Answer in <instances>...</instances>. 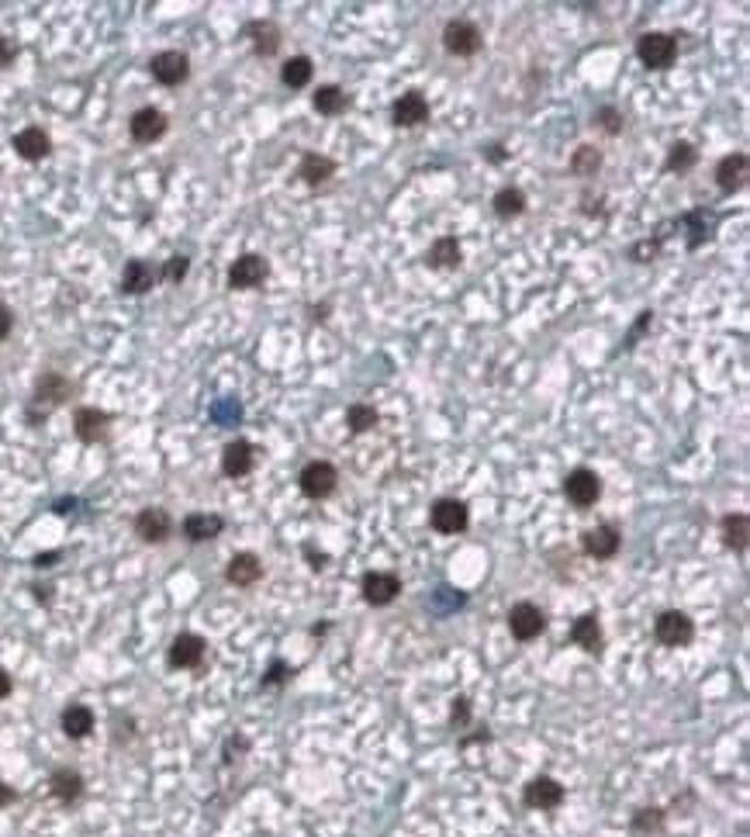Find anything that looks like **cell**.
Returning <instances> with one entry per match:
<instances>
[{"mask_svg": "<svg viewBox=\"0 0 750 837\" xmlns=\"http://www.w3.org/2000/svg\"><path fill=\"white\" fill-rule=\"evenodd\" d=\"M381 423V415H377V408L374 405H363V402H357V405L346 408V426H349V432L353 436H363V432H370L374 426Z\"/></svg>", "mask_w": 750, "mask_h": 837, "instance_id": "37", "label": "cell"}, {"mask_svg": "<svg viewBox=\"0 0 750 837\" xmlns=\"http://www.w3.org/2000/svg\"><path fill=\"white\" fill-rule=\"evenodd\" d=\"M59 557H63V554H59V551H52V554H39V557H35V568H52V561H59Z\"/></svg>", "mask_w": 750, "mask_h": 837, "instance_id": "49", "label": "cell"}, {"mask_svg": "<svg viewBox=\"0 0 750 837\" xmlns=\"http://www.w3.org/2000/svg\"><path fill=\"white\" fill-rule=\"evenodd\" d=\"M508 630H512V637L519 644H530L547 630V613L539 606H532V602H515L508 609Z\"/></svg>", "mask_w": 750, "mask_h": 837, "instance_id": "8", "label": "cell"}, {"mask_svg": "<svg viewBox=\"0 0 750 837\" xmlns=\"http://www.w3.org/2000/svg\"><path fill=\"white\" fill-rule=\"evenodd\" d=\"M460 260H463V249H460L457 236H439L426 253V264L433 270H457Z\"/></svg>", "mask_w": 750, "mask_h": 837, "instance_id": "28", "label": "cell"}, {"mask_svg": "<svg viewBox=\"0 0 750 837\" xmlns=\"http://www.w3.org/2000/svg\"><path fill=\"white\" fill-rule=\"evenodd\" d=\"M453 723L457 727H463V723H470V702L460 695V699H453Z\"/></svg>", "mask_w": 750, "mask_h": 837, "instance_id": "45", "label": "cell"}, {"mask_svg": "<svg viewBox=\"0 0 750 837\" xmlns=\"http://www.w3.org/2000/svg\"><path fill=\"white\" fill-rule=\"evenodd\" d=\"M571 641L581 647V650H588V654H602V623H599V616L595 613H584V616H578L574 620V626H571Z\"/></svg>", "mask_w": 750, "mask_h": 837, "instance_id": "27", "label": "cell"}, {"mask_svg": "<svg viewBox=\"0 0 750 837\" xmlns=\"http://www.w3.org/2000/svg\"><path fill=\"white\" fill-rule=\"evenodd\" d=\"M491 208H495V215L498 218L512 222V218H519L526 212V194L519 191V187H502V191L491 197Z\"/></svg>", "mask_w": 750, "mask_h": 837, "instance_id": "35", "label": "cell"}, {"mask_svg": "<svg viewBox=\"0 0 750 837\" xmlns=\"http://www.w3.org/2000/svg\"><path fill=\"white\" fill-rule=\"evenodd\" d=\"M360 592L366 606H391L401 596V578L394 571H366L360 581Z\"/></svg>", "mask_w": 750, "mask_h": 837, "instance_id": "11", "label": "cell"}, {"mask_svg": "<svg viewBox=\"0 0 750 837\" xmlns=\"http://www.w3.org/2000/svg\"><path fill=\"white\" fill-rule=\"evenodd\" d=\"M288 675H290V668L284 665V661H273V665H270V671L263 675V682H260V685H263V689H273V685L288 682Z\"/></svg>", "mask_w": 750, "mask_h": 837, "instance_id": "43", "label": "cell"}, {"mask_svg": "<svg viewBox=\"0 0 750 837\" xmlns=\"http://www.w3.org/2000/svg\"><path fill=\"white\" fill-rule=\"evenodd\" d=\"M660 827H664V810H657V806H643L633 814V834L636 837L657 834Z\"/></svg>", "mask_w": 750, "mask_h": 837, "instance_id": "38", "label": "cell"}, {"mask_svg": "<svg viewBox=\"0 0 750 837\" xmlns=\"http://www.w3.org/2000/svg\"><path fill=\"white\" fill-rule=\"evenodd\" d=\"M336 177V160L332 156H322V153H305L301 156V167H297V180H305L308 187H318L325 180Z\"/></svg>", "mask_w": 750, "mask_h": 837, "instance_id": "26", "label": "cell"}, {"mask_svg": "<svg viewBox=\"0 0 750 837\" xmlns=\"http://www.w3.org/2000/svg\"><path fill=\"white\" fill-rule=\"evenodd\" d=\"M73 384L63 378V374H56V371H46L39 381H35V391H31V405H28V423H46L48 412L52 408H59L66 398H70Z\"/></svg>", "mask_w": 750, "mask_h": 837, "instance_id": "1", "label": "cell"}, {"mask_svg": "<svg viewBox=\"0 0 750 837\" xmlns=\"http://www.w3.org/2000/svg\"><path fill=\"white\" fill-rule=\"evenodd\" d=\"M149 73H152V80L163 83V87H180V83H187V76H191V59H187V52H180V48H163V52H156V56L149 59Z\"/></svg>", "mask_w": 750, "mask_h": 837, "instance_id": "5", "label": "cell"}, {"mask_svg": "<svg viewBox=\"0 0 750 837\" xmlns=\"http://www.w3.org/2000/svg\"><path fill=\"white\" fill-rule=\"evenodd\" d=\"M14 799H18V792L11 789V786H4V782H0V806H7V803H14Z\"/></svg>", "mask_w": 750, "mask_h": 837, "instance_id": "52", "label": "cell"}, {"mask_svg": "<svg viewBox=\"0 0 750 837\" xmlns=\"http://www.w3.org/2000/svg\"><path fill=\"white\" fill-rule=\"evenodd\" d=\"M484 156H487L491 163H502V160H505V153H502V145H487V149H484Z\"/></svg>", "mask_w": 750, "mask_h": 837, "instance_id": "51", "label": "cell"}, {"mask_svg": "<svg viewBox=\"0 0 750 837\" xmlns=\"http://www.w3.org/2000/svg\"><path fill=\"white\" fill-rule=\"evenodd\" d=\"M14 59H18V46H14L11 39H4V35H0V70H7Z\"/></svg>", "mask_w": 750, "mask_h": 837, "instance_id": "44", "label": "cell"}, {"mask_svg": "<svg viewBox=\"0 0 750 837\" xmlns=\"http://www.w3.org/2000/svg\"><path fill=\"white\" fill-rule=\"evenodd\" d=\"M429 523L443 536H457V533L470 527V512H467V505L460 502V499H439L429 509Z\"/></svg>", "mask_w": 750, "mask_h": 837, "instance_id": "9", "label": "cell"}, {"mask_svg": "<svg viewBox=\"0 0 750 837\" xmlns=\"http://www.w3.org/2000/svg\"><path fill=\"white\" fill-rule=\"evenodd\" d=\"M429 115H433V111H429V100H426L422 91H405V94L391 104V121H394L398 128H418V125L429 121Z\"/></svg>", "mask_w": 750, "mask_h": 837, "instance_id": "12", "label": "cell"}, {"mask_svg": "<svg viewBox=\"0 0 750 837\" xmlns=\"http://www.w3.org/2000/svg\"><path fill=\"white\" fill-rule=\"evenodd\" d=\"M225 578H228L236 589H253V585L263 578V561L249 551L236 554V557L228 561V568H225Z\"/></svg>", "mask_w": 750, "mask_h": 837, "instance_id": "23", "label": "cell"}, {"mask_svg": "<svg viewBox=\"0 0 750 837\" xmlns=\"http://www.w3.org/2000/svg\"><path fill=\"white\" fill-rule=\"evenodd\" d=\"M657 253H660V240H643L629 249V257H633L636 264H651V260H657Z\"/></svg>", "mask_w": 750, "mask_h": 837, "instance_id": "41", "label": "cell"}, {"mask_svg": "<svg viewBox=\"0 0 750 837\" xmlns=\"http://www.w3.org/2000/svg\"><path fill=\"white\" fill-rule=\"evenodd\" d=\"M108 426H111V415L100 412V408L83 405L73 412V432H76L80 443H97V440H104V436H108Z\"/></svg>", "mask_w": 750, "mask_h": 837, "instance_id": "18", "label": "cell"}, {"mask_svg": "<svg viewBox=\"0 0 750 837\" xmlns=\"http://www.w3.org/2000/svg\"><path fill=\"white\" fill-rule=\"evenodd\" d=\"M653 637H657V644L675 647V650L677 647H688L695 641V623L681 609H668V613H660L653 620Z\"/></svg>", "mask_w": 750, "mask_h": 837, "instance_id": "4", "label": "cell"}, {"mask_svg": "<svg viewBox=\"0 0 750 837\" xmlns=\"http://www.w3.org/2000/svg\"><path fill=\"white\" fill-rule=\"evenodd\" d=\"M651 322H653V311H651V309H647V311H640V318H636V326H633V329H629V336H626V339H623V350H633V346H636V339L643 336V329H647Z\"/></svg>", "mask_w": 750, "mask_h": 837, "instance_id": "42", "label": "cell"}, {"mask_svg": "<svg viewBox=\"0 0 750 837\" xmlns=\"http://www.w3.org/2000/svg\"><path fill=\"white\" fill-rule=\"evenodd\" d=\"M11 329H14V311L7 309V305H0V339H7Z\"/></svg>", "mask_w": 750, "mask_h": 837, "instance_id": "47", "label": "cell"}, {"mask_svg": "<svg viewBox=\"0 0 750 837\" xmlns=\"http://www.w3.org/2000/svg\"><path fill=\"white\" fill-rule=\"evenodd\" d=\"M253 464H256V450L249 440L225 443V450H221V475L225 478H246L253 471Z\"/></svg>", "mask_w": 750, "mask_h": 837, "instance_id": "19", "label": "cell"}, {"mask_svg": "<svg viewBox=\"0 0 750 837\" xmlns=\"http://www.w3.org/2000/svg\"><path fill=\"white\" fill-rule=\"evenodd\" d=\"M169 529H173V519H169L167 509H159V505L142 509V512L135 516V533H139V540H145V544H163L169 536Z\"/></svg>", "mask_w": 750, "mask_h": 837, "instance_id": "20", "label": "cell"}, {"mask_svg": "<svg viewBox=\"0 0 750 837\" xmlns=\"http://www.w3.org/2000/svg\"><path fill=\"white\" fill-rule=\"evenodd\" d=\"M315 76V63L308 59V56H290L288 63L280 66V83L284 87H290V91H301V87H308Z\"/></svg>", "mask_w": 750, "mask_h": 837, "instance_id": "33", "label": "cell"}, {"mask_svg": "<svg viewBox=\"0 0 750 837\" xmlns=\"http://www.w3.org/2000/svg\"><path fill=\"white\" fill-rule=\"evenodd\" d=\"M159 284V266H152L149 260H128L125 274H121V291L125 294H145Z\"/></svg>", "mask_w": 750, "mask_h": 837, "instance_id": "22", "label": "cell"}, {"mask_svg": "<svg viewBox=\"0 0 750 837\" xmlns=\"http://www.w3.org/2000/svg\"><path fill=\"white\" fill-rule=\"evenodd\" d=\"M339 484V471L329 464V460H312V464H305L301 467V475H297V488H301V495H308V499H329L332 492H336Z\"/></svg>", "mask_w": 750, "mask_h": 837, "instance_id": "6", "label": "cell"}, {"mask_svg": "<svg viewBox=\"0 0 750 837\" xmlns=\"http://www.w3.org/2000/svg\"><path fill=\"white\" fill-rule=\"evenodd\" d=\"M636 56H640V63H643L647 70H668V66H675V59H677L675 35H668V31H643V35L636 39Z\"/></svg>", "mask_w": 750, "mask_h": 837, "instance_id": "2", "label": "cell"}, {"mask_svg": "<svg viewBox=\"0 0 750 837\" xmlns=\"http://www.w3.org/2000/svg\"><path fill=\"white\" fill-rule=\"evenodd\" d=\"M484 46V35L481 28L474 22H467V18H453V22H446V28H443V48L450 52V56H457V59H470V56H478Z\"/></svg>", "mask_w": 750, "mask_h": 837, "instance_id": "3", "label": "cell"}, {"mask_svg": "<svg viewBox=\"0 0 750 837\" xmlns=\"http://www.w3.org/2000/svg\"><path fill=\"white\" fill-rule=\"evenodd\" d=\"M312 104L322 118H339V115L349 108V94H346L342 87H336V83H322L312 94Z\"/></svg>", "mask_w": 750, "mask_h": 837, "instance_id": "29", "label": "cell"}, {"mask_svg": "<svg viewBox=\"0 0 750 837\" xmlns=\"http://www.w3.org/2000/svg\"><path fill=\"white\" fill-rule=\"evenodd\" d=\"M11 689H14V682H11V675L0 668V699H7L11 695Z\"/></svg>", "mask_w": 750, "mask_h": 837, "instance_id": "50", "label": "cell"}, {"mask_svg": "<svg viewBox=\"0 0 750 837\" xmlns=\"http://www.w3.org/2000/svg\"><path fill=\"white\" fill-rule=\"evenodd\" d=\"M305 557L312 561V568H315V571H322V568H325V561H329V554H325V551H315L312 544L305 547Z\"/></svg>", "mask_w": 750, "mask_h": 837, "instance_id": "48", "label": "cell"}, {"mask_svg": "<svg viewBox=\"0 0 750 837\" xmlns=\"http://www.w3.org/2000/svg\"><path fill=\"white\" fill-rule=\"evenodd\" d=\"M595 125L602 128L605 135H623V125H626V121H623V111H619V108L605 104V108L595 111Z\"/></svg>", "mask_w": 750, "mask_h": 837, "instance_id": "39", "label": "cell"}, {"mask_svg": "<svg viewBox=\"0 0 750 837\" xmlns=\"http://www.w3.org/2000/svg\"><path fill=\"white\" fill-rule=\"evenodd\" d=\"M14 153L22 156V160H28V163H39V160H46L48 153H52V139H48L46 128H22L18 135H14Z\"/></svg>", "mask_w": 750, "mask_h": 837, "instance_id": "24", "label": "cell"}, {"mask_svg": "<svg viewBox=\"0 0 750 837\" xmlns=\"http://www.w3.org/2000/svg\"><path fill=\"white\" fill-rule=\"evenodd\" d=\"M747 153L744 149H737V153H729V156H723L720 163H716V187L723 194H737L744 184H747Z\"/></svg>", "mask_w": 750, "mask_h": 837, "instance_id": "17", "label": "cell"}, {"mask_svg": "<svg viewBox=\"0 0 750 837\" xmlns=\"http://www.w3.org/2000/svg\"><path fill=\"white\" fill-rule=\"evenodd\" d=\"M564 786L556 782V779H550V775H536V779H530L526 782V789H522V803L530 806V810H556L560 803H564Z\"/></svg>", "mask_w": 750, "mask_h": 837, "instance_id": "14", "label": "cell"}, {"mask_svg": "<svg viewBox=\"0 0 750 837\" xmlns=\"http://www.w3.org/2000/svg\"><path fill=\"white\" fill-rule=\"evenodd\" d=\"M204 654H208V641H204V637H197V633H177L167 650V661H169V668L187 671V668H197V665L204 661Z\"/></svg>", "mask_w": 750, "mask_h": 837, "instance_id": "13", "label": "cell"}, {"mask_svg": "<svg viewBox=\"0 0 750 837\" xmlns=\"http://www.w3.org/2000/svg\"><path fill=\"white\" fill-rule=\"evenodd\" d=\"M602 163H605L602 149H595V145H578L574 156H571V173L581 177V180H588V177H595V173L602 170Z\"/></svg>", "mask_w": 750, "mask_h": 837, "instance_id": "36", "label": "cell"}, {"mask_svg": "<svg viewBox=\"0 0 750 837\" xmlns=\"http://www.w3.org/2000/svg\"><path fill=\"white\" fill-rule=\"evenodd\" d=\"M695 163H699V149L692 143H685V139H677L671 149H668V160H664V173H688V170H695Z\"/></svg>", "mask_w": 750, "mask_h": 837, "instance_id": "34", "label": "cell"}, {"mask_svg": "<svg viewBox=\"0 0 750 837\" xmlns=\"http://www.w3.org/2000/svg\"><path fill=\"white\" fill-rule=\"evenodd\" d=\"M270 277V264L260 253H242L236 264L228 266V287L232 291H253Z\"/></svg>", "mask_w": 750, "mask_h": 837, "instance_id": "10", "label": "cell"}, {"mask_svg": "<svg viewBox=\"0 0 750 837\" xmlns=\"http://www.w3.org/2000/svg\"><path fill=\"white\" fill-rule=\"evenodd\" d=\"M167 128H169V121L159 108H139V111L132 115V121H128L132 139H135V143H142V145L159 143V139L167 135Z\"/></svg>", "mask_w": 750, "mask_h": 837, "instance_id": "16", "label": "cell"}, {"mask_svg": "<svg viewBox=\"0 0 750 837\" xmlns=\"http://www.w3.org/2000/svg\"><path fill=\"white\" fill-rule=\"evenodd\" d=\"M246 39L253 42V52L263 56V59L280 52V28H277V22H270V18H256V22L246 24Z\"/></svg>", "mask_w": 750, "mask_h": 837, "instance_id": "21", "label": "cell"}, {"mask_svg": "<svg viewBox=\"0 0 750 837\" xmlns=\"http://www.w3.org/2000/svg\"><path fill=\"white\" fill-rule=\"evenodd\" d=\"M564 495H567V502L574 505V509H591L602 499V478L591 467H574L564 478Z\"/></svg>", "mask_w": 750, "mask_h": 837, "instance_id": "7", "label": "cell"}, {"mask_svg": "<svg viewBox=\"0 0 750 837\" xmlns=\"http://www.w3.org/2000/svg\"><path fill=\"white\" fill-rule=\"evenodd\" d=\"M48 786H52V796H56L59 803H76V799L83 796V779H80V772H73V768L52 772Z\"/></svg>", "mask_w": 750, "mask_h": 837, "instance_id": "32", "label": "cell"}, {"mask_svg": "<svg viewBox=\"0 0 750 837\" xmlns=\"http://www.w3.org/2000/svg\"><path fill=\"white\" fill-rule=\"evenodd\" d=\"M63 734L70 737V741H83L91 730H94V713H91V706H83V702H73V706H66L63 710Z\"/></svg>", "mask_w": 750, "mask_h": 837, "instance_id": "30", "label": "cell"}, {"mask_svg": "<svg viewBox=\"0 0 750 837\" xmlns=\"http://www.w3.org/2000/svg\"><path fill=\"white\" fill-rule=\"evenodd\" d=\"M221 529H225V519L218 512H191L184 519V536L191 544H208V540H215Z\"/></svg>", "mask_w": 750, "mask_h": 837, "instance_id": "25", "label": "cell"}, {"mask_svg": "<svg viewBox=\"0 0 750 837\" xmlns=\"http://www.w3.org/2000/svg\"><path fill=\"white\" fill-rule=\"evenodd\" d=\"M702 215H705V212H692V215H685V222H702ZM702 240H709V236H705V232H702L699 225H695V236L688 240V249H699V246H702Z\"/></svg>", "mask_w": 750, "mask_h": 837, "instance_id": "46", "label": "cell"}, {"mask_svg": "<svg viewBox=\"0 0 750 837\" xmlns=\"http://www.w3.org/2000/svg\"><path fill=\"white\" fill-rule=\"evenodd\" d=\"M619 544H623L619 529L608 527V523L581 533V551L588 554V557H595V561H612L619 554Z\"/></svg>", "mask_w": 750, "mask_h": 837, "instance_id": "15", "label": "cell"}, {"mask_svg": "<svg viewBox=\"0 0 750 837\" xmlns=\"http://www.w3.org/2000/svg\"><path fill=\"white\" fill-rule=\"evenodd\" d=\"M720 529H723V544L729 547V551H737V554L747 551V544H750V519H747V512H729V516H723Z\"/></svg>", "mask_w": 750, "mask_h": 837, "instance_id": "31", "label": "cell"}, {"mask_svg": "<svg viewBox=\"0 0 750 837\" xmlns=\"http://www.w3.org/2000/svg\"><path fill=\"white\" fill-rule=\"evenodd\" d=\"M187 270H191V260H187L184 253H177V257H169L167 264L159 266V281H167V284H180V281L187 277Z\"/></svg>", "mask_w": 750, "mask_h": 837, "instance_id": "40", "label": "cell"}]
</instances>
